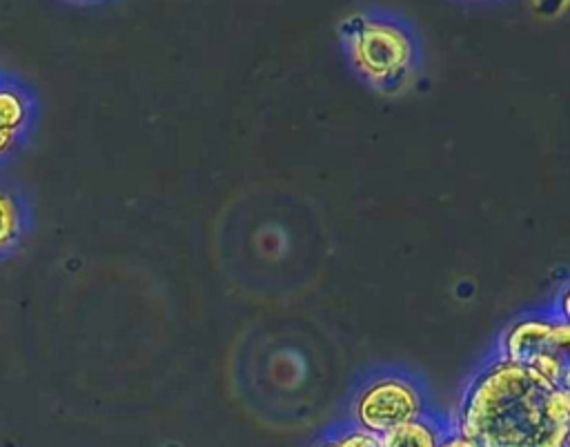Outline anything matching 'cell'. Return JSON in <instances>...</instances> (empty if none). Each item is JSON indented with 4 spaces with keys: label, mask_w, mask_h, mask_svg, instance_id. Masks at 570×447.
<instances>
[{
    "label": "cell",
    "mask_w": 570,
    "mask_h": 447,
    "mask_svg": "<svg viewBox=\"0 0 570 447\" xmlns=\"http://www.w3.org/2000/svg\"><path fill=\"white\" fill-rule=\"evenodd\" d=\"M568 447H570V445H568Z\"/></svg>",
    "instance_id": "obj_13"
},
{
    "label": "cell",
    "mask_w": 570,
    "mask_h": 447,
    "mask_svg": "<svg viewBox=\"0 0 570 447\" xmlns=\"http://www.w3.org/2000/svg\"><path fill=\"white\" fill-rule=\"evenodd\" d=\"M434 411L423 385L401 369H381L367 376L350 403V420L376 436Z\"/></svg>",
    "instance_id": "obj_4"
},
{
    "label": "cell",
    "mask_w": 570,
    "mask_h": 447,
    "mask_svg": "<svg viewBox=\"0 0 570 447\" xmlns=\"http://www.w3.org/2000/svg\"><path fill=\"white\" fill-rule=\"evenodd\" d=\"M338 38L354 76L379 93L405 91L421 71L419 36L394 13L354 11L341 20Z\"/></svg>",
    "instance_id": "obj_2"
},
{
    "label": "cell",
    "mask_w": 570,
    "mask_h": 447,
    "mask_svg": "<svg viewBox=\"0 0 570 447\" xmlns=\"http://www.w3.org/2000/svg\"><path fill=\"white\" fill-rule=\"evenodd\" d=\"M445 447H568L570 389L492 351L470 376Z\"/></svg>",
    "instance_id": "obj_1"
},
{
    "label": "cell",
    "mask_w": 570,
    "mask_h": 447,
    "mask_svg": "<svg viewBox=\"0 0 570 447\" xmlns=\"http://www.w3.org/2000/svg\"><path fill=\"white\" fill-rule=\"evenodd\" d=\"M31 229V209L24 196L9 185H0V258L11 256Z\"/></svg>",
    "instance_id": "obj_6"
},
{
    "label": "cell",
    "mask_w": 570,
    "mask_h": 447,
    "mask_svg": "<svg viewBox=\"0 0 570 447\" xmlns=\"http://www.w3.org/2000/svg\"><path fill=\"white\" fill-rule=\"evenodd\" d=\"M550 0H534V4L539 7V11H543V7L548 4ZM570 7V0H552V11H566Z\"/></svg>",
    "instance_id": "obj_11"
},
{
    "label": "cell",
    "mask_w": 570,
    "mask_h": 447,
    "mask_svg": "<svg viewBox=\"0 0 570 447\" xmlns=\"http://www.w3.org/2000/svg\"><path fill=\"white\" fill-rule=\"evenodd\" d=\"M494 351L563 385L570 365V325L554 316L548 305L530 309L503 327Z\"/></svg>",
    "instance_id": "obj_3"
},
{
    "label": "cell",
    "mask_w": 570,
    "mask_h": 447,
    "mask_svg": "<svg viewBox=\"0 0 570 447\" xmlns=\"http://www.w3.org/2000/svg\"><path fill=\"white\" fill-rule=\"evenodd\" d=\"M548 309L570 325V278H566L561 282V287L557 289V294H554L552 302L548 305Z\"/></svg>",
    "instance_id": "obj_9"
},
{
    "label": "cell",
    "mask_w": 570,
    "mask_h": 447,
    "mask_svg": "<svg viewBox=\"0 0 570 447\" xmlns=\"http://www.w3.org/2000/svg\"><path fill=\"white\" fill-rule=\"evenodd\" d=\"M20 145H22V138L11 136L7 131H0V162L9 160L20 149Z\"/></svg>",
    "instance_id": "obj_10"
},
{
    "label": "cell",
    "mask_w": 570,
    "mask_h": 447,
    "mask_svg": "<svg viewBox=\"0 0 570 447\" xmlns=\"http://www.w3.org/2000/svg\"><path fill=\"white\" fill-rule=\"evenodd\" d=\"M36 120V98L16 78L0 73V131L27 138Z\"/></svg>",
    "instance_id": "obj_5"
},
{
    "label": "cell",
    "mask_w": 570,
    "mask_h": 447,
    "mask_svg": "<svg viewBox=\"0 0 570 447\" xmlns=\"http://www.w3.org/2000/svg\"><path fill=\"white\" fill-rule=\"evenodd\" d=\"M450 434V423L441 420L434 411L401 423L381 436V447H436Z\"/></svg>",
    "instance_id": "obj_7"
},
{
    "label": "cell",
    "mask_w": 570,
    "mask_h": 447,
    "mask_svg": "<svg viewBox=\"0 0 570 447\" xmlns=\"http://www.w3.org/2000/svg\"><path fill=\"white\" fill-rule=\"evenodd\" d=\"M73 2H100V0H73Z\"/></svg>",
    "instance_id": "obj_12"
},
{
    "label": "cell",
    "mask_w": 570,
    "mask_h": 447,
    "mask_svg": "<svg viewBox=\"0 0 570 447\" xmlns=\"http://www.w3.org/2000/svg\"><path fill=\"white\" fill-rule=\"evenodd\" d=\"M321 443L336 445V447H381V436H376L374 431L347 418V423L330 429Z\"/></svg>",
    "instance_id": "obj_8"
}]
</instances>
